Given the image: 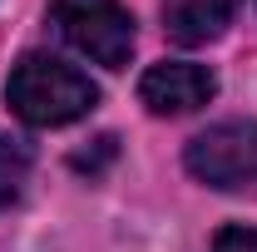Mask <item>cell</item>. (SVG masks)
Instances as JSON below:
<instances>
[{"instance_id": "obj_1", "label": "cell", "mask_w": 257, "mask_h": 252, "mask_svg": "<svg viewBox=\"0 0 257 252\" xmlns=\"http://www.w3.org/2000/svg\"><path fill=\"white\" fill-rule=\"evenodd\" d=\"M10 109L35 129H60L84 119L99 104V89L89 84V74H79L74 64L55 60V55H25V60L10 69V84H5Z\"/></svg>"}, {"instance_id": "obj_2", "label": "cell", "mask_w": 257, "mask_h": 252, "mask_svg": "<svg viewBox=\"0 0 257 252\" xmlns=\"http://www.w3.org/2000/svg\"><path fill=\"white\" fill-rule=\"evenodd\" d=\"M55 30L104 69H124L134 55V15L119 0H50Z\"/></svg>"}, {"instance_id": "obj_3", "label": "cell", "mask_w": 257, "mask_h": 252, "mask_svg": "<svg viewBox=\"0 0 257 252\" xmlns=\"http://www.w3.org/2000/svg\"><path fill=\"white\" fill-rule=\"evenodd\" d=\"M183 163L198 183L223 188V193L257 183V124L252 119H223V124L203 129L188 144Z\"/></svg>"}, {"instance_id": "obj_4", "label": "cell", "mask_w": 257, "mask_h": 252, "mask_svg": "<svg viewBox=\"0 0 257 252\" xmlns=\"http://www.w3.org/2000/svg\"><path fill=\"white\" fill-rule=\"evenodd\" d=\"M213 94H218L213 69H203V64H193V60L149 64L144 79H139V99L149 104V114H193V109H203Z\"/></svg>"}, {"instance_id": "obj_5", "label": "cell", "mask_w": 257, "mask_h": 252, "mask_svg": "<svg viewBox=\"0 0 257 252\" xmlns=\"http://www.w3.org/2000/svg\"><path fill=\"white\" fill-rule=\"evenodd\" d=\"M242 0H163V30L178 45H208L232 25Z\"/></svg>"}, {"instance_id": "obj_6", "label": "cell", "mask_w": 257, "mask_h": 252, "mask_svg": "<svg viewBox=\"0 0 257 252\" xmlns=\"http://www.w3.org/2000/svg\"><path fill=\"white\" fill-rule=\"evenodd\" d=\"M30 168H35V149L25 139H15V134H0V208L25 198Z\"/></svg>"}, {"instance_id": "obj_7", "label": "cell", "mask_w": 257, "mask_h": 252, "mask_svg": "<svg viewBox=\"0 0 257 252\" xmlns=\"http://www.w3.org/2000/svg\"><path fill=\"white\" fill-rule=\"evenodd\" d=\"M213 252H257V227H223L213 237Z\"/></svg>"}]
</instances>
